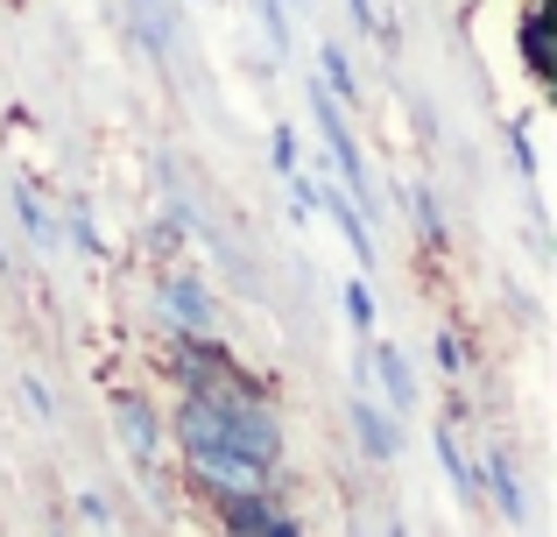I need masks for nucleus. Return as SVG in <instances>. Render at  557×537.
<instances>
[{
	"label": "nucleus",
	"mask_w": 557,
	"mask_h": 537,
	"mask_svg": "<svg viewBox=\"0 0 557 537\" xmlns=\"http://www.w3.org/2000/svg\"><path fill=\"white\" fill-rule=\"evenodd\" d=\"M22 403L42 417V425H57V389L42 382V375H22Z\"/></svg>",
	"instance_id": "18"
},
{
	"label": "nucleus",
	"mask_w": 557,
	"mask_h": 537,
	"mask_svg": "<svg viewBox=\"0 0 557 537\" xmlns=\"http://www.w3.org/2000/svg\"><path fill=\"white\" fill-rule=\"evenodd\" d=\"M64 234L78 241L85 263H107V241H99V227H92V198H64Z\"/></svg>",
	"instance_id": "13"
},
{
	"label": "nucleus",
	"mask_w": 557,
	"mask_h": 537,
	"mask_svg": "<svg viewBox=\"0 0 557 537\" xmlns=\"http://www.w3.org/2000/svg\"><path fill=\"white\" fill-rule=\"evenodd\" d=\"M508 156H516V170H522V178L536 184V149H530V127H522V121L508 127Z\"/></svg>",
	"instance_id": "20"
},
{
	"label": "nucleus",
	"mask_w": 557,
	"mask_h": 537,
	"mask_svg": "<svg viewBox=\"0 0 557 537\" xmlns=\"http://www.w3.org/2000/svg\"><path fill=\"white\" fill-rule=\"evenodd\" d=\"M431 453H437V467H445V481L459 488V502H480V481H473V460H466V446H459V425L437 417L431 425Z\"/></svg>",
	"instance_id": "11"
},
{
	"label": "nucleus",
	"mask_w": 557,
	"mask_h": 537,
	"mask_svg": "<svg viewBox=\"0 0 557 537\" xmlns=\"http://www.w3.org/2000/svg\"><path fill=\"white\" fill-rule=\"evenodd\" d=\"M473 481H480V496L502 510V524H530V496H522V467H516V453L508 446H487L480 453V467H473Z\"/></svg>",
	"instance_id": "4"
},
{
	"label": "nucleus",
	"mask_w": 557,
	"mask_h": 537,
	"mask_svg": "<svg viewBox=\"0 0 557 537\" xmlns=\"http://www.w3.org/2000/svg\"><path fill=\"white\" fill-rule=\"evenodd\" d=\"M163 361H170V382L177 389H205L212 375L233 368V346L226 340H163Z\"/></svg>",
	"instance_id": "7"
},
{
	"label": "nucleus",
	"mask_w": 557,
	"mask_h": 537,
	"mask_svg": "<svg viewBox=\"0 0 557 537\" xmlns=\"http://www.w3.org/2000/svg\"><path fill=\"white\" fill-rule=\"evenodd\" d=\"M121 8H127V28H135V42L156 57V64H163V57L177 50V8H170V0H121Z\"/></svg>",
	"instance_id": "9"
},
{
	"label": "nucleus",
	"mask_w": 557,
	"mask_h": 537,
	"mask_svg": "<svg viewBox=\"0 0 557 537\" xmlns=\"http://www.w3.org/2000/svg\"><path fill=\"white\" fill-rule=\"evenodd\" d=\"M219 530H226V537H304V524H297V516H289L275 496L219 502Z\"/></svg>",
	"instance_id": "5"
},
{
	"label": "nucleus",
	"mask_w": 557,
	"mask_h": 537,
	"mask_svg": "<svg viewBox=\"0 0 557 537\" xmlns=\"http://www.w3.org/2000/svg\"><path fill=\"white\" fill-rule=\"evenodd\" d=\"M156 326H163V340H226L219 290L184 263L156 269Z\"/></svg>",
	"instance_id": "2"
},
{
	"label": "nucleus",
	"mask_w": 557,
	"mask_h": 537,
	"mask_svg": "<svg viewBox=\"0 0 557 537\" xmlns=\"http://www.w3.org/2000/svg\"><path fill=\"white\" fill-rule=\"evenodd\" d=\"M360 346H368V354H360V361H368V375L381 382V411L409 417V411H417V375H409L403 346H395V340H360Z\"/></svg>",
	"instance_id": "6"
},
{
	"label": "nucleus",
	"mask_w": 557,
	"mask_h": 537,
	"mask_svg": "<svg viewBox=\"0 0 557 537\" xmlns=\"http://www.w3.org/2000/svg\"><path fill=\"white\" fill-rule=\"evenodd\" d=\"M409 220H417V241H423V248H445V206H437L431 184H417V192H409Z\"/></svg>",
	"instance_id": "15"
},
{
	"label": "nucleus",
	"mask_w": 557,
	"mask_h": 537,
	"mask_svg": "<svg viewBox=\"0 0 557 537\" xmlns=\"http://www.w3.org/2000/svg\"><path fill=\"white\" fill-rule=\"evenodd\" d=\"M269 163H275V178H289V170H304V163H297V135H289L283 121H275V135H269Z\"/></svg>",
	"instance_id": "19"
},
{
	"label": "nucleus",
	"mask_w": 557,
	"mask_h": 537,
	"mask_svg": "<svg viewBox=\"0 0 557 537\" xmlns=\"http://www.w3.org/2000/svg\"><path fill=\"white\" fill-rule=\"evenodd\" d=\"M354 439H360V453L374 460V467H395V453H403V417L395 411H381L374 396H354Z\"/></svg>",
	"instance_id": "8"
},
{
	"label": "nucleus",
	"mask_w": 557,
	"mask_h": 537,
	"mask_svg": "<svg viewBox=\"0 0 557 537\" xmlns=\"http://www.w3.org/2000/svg\"><path fill=\"white\" fill-rule=\"evenodd\" d=\"M339 312H346V326L360 332V340H374V326H381V312H374V283L368 276H354V283L339 290Z\"/></svg>",
	"instance_id": "14"
},
{
	"label": "nucleus",
	"mask_w": 557,
	"mask_h": 537,
	"mask_svg": "<svg viewBox=\"0 0 557 537\" xmlns=\"http://www.w3.org/2000/svg\"><path fill=\"white\" fill-rule=\"evenodd\" d=\"M177 474L212 510L219 502H247V496H275V488H283V467L247 460V453H233V446H177Z\"/></svg>",
	"instance_id": "1"
},
{
	"label": "nucleus",
	"mask_w": 557,
	"mask_h": 537,
	"mask_svg": "<svg viewBox=\"0 0 557 537\" xmlns=\"http://www.w3.org/2000/svg\"><path fill=\"white\" fill-rule=\"evenodd\" d=\"M0 276H14V255H8V234H0Z\"/></svg>",
	"instance_id": "22"
},
{
	"label": "nucleus",
	"mask_w": 557,
	"mask_h": 537,
	"mask_svg": "<svg viewBox=\"0 0 557 537\" xmlns=\"http://www.w3.org/2000/svg\"><path fill=\"white\" fill-rule=\"evenodd\" d=\"M107 417H113V431H121L127 460H135L141 488H149V496H163V488H170V460H163L170 425H163V403H156L149 389H113V396H107Z\"/></svg>",
	"instance_id": "3"
},
{
	"label": "nucleus",
	"mask_w": 557,
	"mask_h": 537,
	"mask_svg": "<svg viewBox=\"0 0 557 537\" xmlns=\"http://www.w3.org/2000/svg\"><path fill=\"white\" fill-rule=\"evenodd\" d=\"M255 8H261V28H269L275 57H289V8H297V0H255Z\"/></svg>",
	"instance_id": "17"
},
{
	"label": "nucleus",
	"mask_w": 557,
	"mask_h": 537,
	"mask_svg": "<svg viewBox=\"0 0 557 537\" xmlns=\"http://www.w3.org/2000/svg\"><path fill=\"white\" fill-rule=\"evenodd\" d=\"M318 85H325L339 107H360V78H354V57H346V42H318Z\"/></svg>",
	"instance_id": "12"
},
{
	"label": "nucleus",
	"mask_w": 557,
	"mask_h": 537,
	"mask_svg": "<svg viewBox=\"0 0 557 537\" xmlns=\"http://www.w3.org/2000/svg\"><path fill=\"white\" fill-rule=\"evenodd\" d=\"M431 361H437V375H445V382H466V368H473V361H466V340L451 326H437V340H431Z\"/></svg>",
	"instance_id": "16"
},
{
	"label": "nucleus",
	"mask_w": 557,
	"mask_h": 537,
	"mask_svg": "<svg viewBox=\"0 0 557 537\" xmlns=\"http://www.w3.org/2000/svg\"><path fill=\"white\" fill-rule=\"evenodd\" d=\"M78 510H85V524H99V530H113V502L99 496V488H85L78 496Z\"/></svg>",
	"instance_id": "21"
},
{
	"label": "nucleus",
	"mask_w": 557,
	"mask_h": 537,
	"mask_svg": "<svg viewBox=\"0 0 557 537\" xmlns=\"http://www.w3.org/2000/svg\"><path fill=\"white\" fill-rule=\"evenodd\" d=\"M388 537H409V530H403V524H388Z\"/></svg>",
	"instance_id": "23"
},
{
	"label": "nucleus",
	"mask_w": 557,
	"mask_h": 537,
	"mask_svg": "<svg viewBox=\"0 0 557 537\" xmlns=\"http://www.w3.org/2000/svg\"><path fill=\"white\" fill-rule=\"evenodd\" d=\"M14 220H22V234H28V248H36V255H57V248H64V220L42 206L36 184H14Z\"/></svg>",
	"instance_id": "10"
}]
</instances>
